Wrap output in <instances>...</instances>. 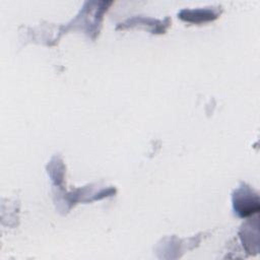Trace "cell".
Returning a JSON list of instances; mask_svg holds the SVG:
<instances>
[{
    "instance_id": "6da1fadb",
    "label": "cell",
    "mask_w": 260,
    "mask_h": 260,
    "mask_svg": "<svg viewBox=\"0 0 260 260\" xmlns=\"http://www.w3.org/2000/svg\"><path fill=\"white\" fill-rule=\"evenodd\" d=\"M251 195L252 194L249 190L244 191V193L242 190H239L237 194L234 195L235 209L241 216H247L259 210L257 196L253 198Z\"/></svg>"
}]
</instances>
